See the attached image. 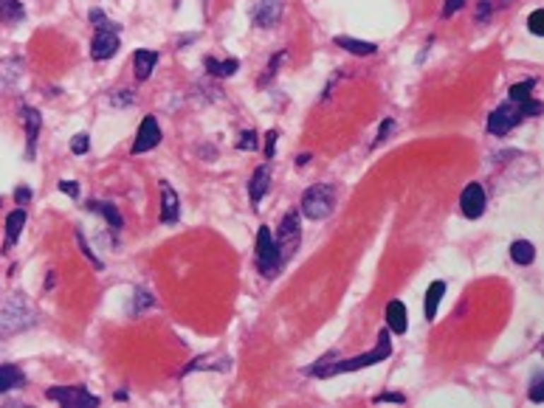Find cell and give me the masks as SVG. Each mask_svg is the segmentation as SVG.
Instances as JSON below:
<instances>
[{
	"mask_svg": "<svg viewBox=\"0 0 544 408\" xmlns=\"http://www.w3.org/2000/svg\"><path fill=\"white\" fill-rule=\"evenodd\" d=\"M333 42L338 45V48H344V51H350V54H355V56H372L375 51H378V45L375 42H367V40H353V37H333Z\"/></svg>",
	"mask_w": 544,
	"mask_h": 408,
	"instance_id": "e0dca14e",
	"label": "cell"
},
{
	"mask_svg": "<svg viewBox=\"0 0 544 408\" xmlns=\"http://www.w3.org/2000/svg\"><path fill=\"white\" fill-rule=\"evenodd\" d=\"M372 403H378V406H381V403H398V406H403V403H406V397H403V395H398V392H384V395H378Z\"/></svg>",
	"mask_w": 544,
	"mask_h": 408,
	"instance_id": "4dcf8cb0",
	"label": "cell"
},
{
	"mask_svg": "<svg viewBox=\"0 0 544 408\" xmlns=\"http://www.w3.org/2000/svg\"><path fill=\"white\" fill-rule=\"evenodd\" d=\"M389 355H392V338H389V332H386V327H384V330L378 332L375 349H369L367 355H358V358H350V361L330 364V361L336 358V352H327L321 361H316V366L307 369V375H313V378H333V375H344V372H358V369H367V366L384 364Z\"/></svg>",
	"mask_w": 544,
	"mask_h": 408,
	"instance_id": "6da1fadb",
	"label": "cell"
},
{
	"mask_svg": "<svg viewBox=\"0 0 544 408\" xmlns=\"http://www.w3.org/2000/svg\"><path fill=\"white\" fill-rule=\"evenodd\" d=\"M466 6V0H446V6H443V17H451L454 11H460Z\"/></svg>",
	"mask_w": 544,
	"mask_h": 408,
	"instance_id": "836d02e7",
	"label": "cell"
},
{
	"mask_svg": "<svg viewBox=\"0 0 544 408\" xmlns=\"http://www.w3.org/2000/svg\"><path fill=\"white\" fill-rule=\"evenodd\" d=\"M446 296V282H432L429 290H426V304H423V313L429 321L437 318V307H440V299Z\"/></svg>",
	"mask_w": 544,
	"mask_h": 408,
	"instance_id": "d6986e66",
	"label": "cell"
},
{
	"mask_svg": "<svg viewBox=\"0 0 544 408\" xmlns=\"http://www.w3.org/2000/svg\"><path fill=\"white\" fill-rule=\"evenodd\" d=\"M161 144V127L155 121V116H144L138 133H136V141H133V155H141V152H150L153 147Z\"/></svg>",
	"mask_w": 544,
	"mask_h": 408,
	"instance_id": "9c48e42d",
	"label": "cell"
},
{
	"mask_svg": "<svg viewBox=\"0 0 544 408\" xmlns=\"http://www.w3.org/2000/svg\"><path fill=\"white\" fill-rule=\"evenodd\" d=\"M23 17H25V8H23L20 0H0V23L14 25V23H20Z\"/></svg>",
	"mask_w": 544,
	"mask_h": 408,
	"instance_id": "603a6c76",
	"label": "cell"
},
{
	"mask_svg": "<svg viewBox=\"0 0 544 408\" xmlns=\"http://www.w3.org/2000/svg\"><path fill=\"white\" fill-rule=\"evenodd\" d=\"M531 400H533V403H542V400H544L542 378H536V380H533V389H531Z\"/></svg>",
	"mask_w": 544,
	"mask_h": 408,
	"instance_id": "74e56055",
	"label": "cell"
},
{
	"mask_svg": "<svg viewBox=\"0 0 544 408\" xmlns=\"http://www.w3.org/2000/svg\"><path fill=\"white\" fill-rule=\"evenodd\" d=\"M282 17V0H260L252 11V20L260 25V28H271L279 23Z\"/></svg>",
	"mask_w": 544,
	"mask_h": 408,
	"instance_id": "8fae6325",
	"label": "cell"
},
{
	"mask_svg": "<svg viewBox=\"0 0 544 408\" xmlns=\"http://www.w3.org/2000/svg\"><path fill=\"white\" fill-rule=\"evenodd\" d=\"M14 200H17V205H25L28 200H31V189H25V186H20L17 192H14Z\"/></svg>",
	"mask_w": 544,
	"mask_h": 408,
	"instance_id": "f35d334b",
	"label": "cell"
},
{
	"mask_svg": "<svg viewBox=\"0 0 544 408\" xmlns=\"http://www.w3.org/2000/svg\"><path fill=\"white\" fill-rule=\"evenodd\" d=\"M392 127H395V121H392V119H386V121L381 124V130H378V138H375V141H378V144H381V141H386V138H389V133H392Z\"/></svg>",
	"mask_w": 544,
	"mask_h": 408,
	"instance_id": "8d00e7d4",
	"label": "cell"
},
{
	"mask_svg": "<svg viewBox=\"0 0 544 408\" xmlns=\"http://www.w3.org/2000/svg\"><path fill=\"white\" fill-rule=\"evenodd\" d=\"M215 358H198V361H192L187 369H184V375H192L195 369H218V372H226L229 369V358H223V361H218V364H212Z\"/></svg>",
	"mask_w": 544,
	"mask_h": 408,
	"instance_id": "484cf974",
	"label": "cell"
},
{
	"mask_svg": "<svg viewBox=\"0 0 544 408\" xmlns=\"http://www.w3.org/2000/svg\"><path fill=\"white\" fill-rule=\"evenodd\" d=\"M20 386H25V375H23V369H20V366H11V364L0 366V395L14 392V389H20Z\"/></svg>",
	"mask_w": 544,
	"mask_h": 408,
	"instance_id": "ac0fdd59",
	"label": "cell"
},
{
	"mask_svg": "<svg viewBox=\"0 0 544 408\" xmlns=\"http://www.w3.org/2000/svg\"><path fill=\"white\" fill-rule=\"evenodd\" d=\"M88 20L96 25V34H93V40H90V56H93L96 62L110 59V56L119 51V45H122V42H119V25L110 23L102 8H90Z\"/></svg>",
	"mask_w": 544,
	"mask_h": 408,
	"instance_id": "7a4b0ae2",
	"label": "cell"
},
{
	"mask_svg": "<svg viewBox=\"0 0 544 408\" xmlns=\"http://www.w3.org/2000/svg\"><path fill=\"white\" fill-rule=\"evenodd\" d=\"M28 324H34L28 304H25L23 299H8V301L3 304V310H0V332H3V335H11V332L25 330Z\"/></svg>",
	"mask_w": 544,
	"mask_h": 408,
	"instance_id": "5b68a950",
	"label": "cell"
},
{
	"mask_svg": "<svg viewBox=\"0 0 544 408\" xmlns=\"http://www.w3.org/2000/svg\"><path fill=\"white\" fill-rule=\"evenodd\" d=\"M533 88H536V79H525V82L511 85L508 96H511V102H528L533 96Z\"/></svg>",
	"mask_w": 544,
	"mask_h": 408,
	"instance_id": "d4e9b609",
	"label": "cell"
},
{
	"mask_svg": "<svg viewBox=\"0 0 544 408\" xmlns=\"http://www.w3.org/2000/svg\"><path fill=\"white\" fill-rule=\"evenodd\" d=\"M178 217H181V200H178L175 189L167 181H161V222L175 225Z\"/></svg>",
	"mask_w": 544,
	"mask_h": 408,
	"instance_id": "7c38bea8",
	"label": "cell"
},
{
	"mask_svg": "<svg viewBox=\"0 0 544 408\" xmlns=\"http://www.w3.org/2000/svg\"><path fill=\"white\" fill-rule=\"evenodd\" d=\"M282 56H285V54L279 51V54H276V59H271V62H268V68H266V76H263V85H266L271 76H276V68H279V59H282Z\"/></svg>",
	"mask_w": 544,
	"mask_h": 408,
	"instance_id": "e575fe53",
	"label": "cell"
},
{
	"mask_svg": "<svg viewBox=\"0 0 544 408\" xmlns=\"http://www.w3.org/2000/svg\"><path fill=\"white\" fill-rule=\"evenodd\" d=\"M20 119H23L25 138H28V158H34V150H37V136H40V127H42V116H40L34 107H23V110H20Z\"/></svg>",
	"mask_w": 544,
	"mask_h": 408,
	"instance_id": "5bb4252c",
	"label": "cell"
},
{
	"mask_svg": "<svg viewBox=\"0 0 544 408\" xmlns=\"http://www.w3.org/2000/svg\"><path fill=\"white\" fill-rule=\"evenodd\" d=\"M522 119H525V110H522L519 102L499 104V107L488 116V133H491V136H505V133H511Z\"/></svg>",
	"mask_w": 544,
	"mask_h": 408,
	"instance_id": "ba28073f",
	"label": "cell"
},
{
	"mask_svg": "<svg viewBox=\"0 0 544 408\" xmlns=\"http://www.w3.org/2000/svg\"><path fill=\"white\" fill-rule=\"evenodd\" d=\"M336 208V186L333 184H316L302 195V214L307 220H327Z\"/></svg>",
	"mask_w": 544,
	"mask_h": 408,
	"instance_id": "3957f363",
	"label": "cell"
},
{
	"mask_svg": "<svg viewBox=\"0 0 544 408\" xmlns=\"http://www.w3.org/2000/svg\"><path fill=\"white\" fill-rule=\"evenodd\" d=\"M88 147H90V138H88L85 133L73 136V141H71V152H73V155H85V152H88Z\"/></svg>",
	"mask_w": 544,
	"mask_h": 408,
	"instance_id": "f1b7e54d",
	"label": "cell"
},
{
	"mask_svg": "<svg viewBox=\"0 0 544 408\" xmlns=\"http://www.w3.org/2000/svg\"><path fill=\"white\" fill-rule=\"evenodd\" d=\"M88 211H96V214H102L105 220H107V225L113 228V231H122L124 228V220H122V214H119V208L113 203H102V200H90L88 203Z\"/></svg>",
	"mask_w": 544,
	"mask_h": 408,
	"instance_id": "ffe728a7",
	"label": "cell"
},
{
	"mask_svg": "<svg viewBox=\"0 0 544 408\" xmlns=\"http://www.w3.org/2000/svg\"><path fill=\"white\" fill-rule=\"evenodd\" d=\"M237 150H243V152L257 150V133H254V130H246V133L240 136V141H237Z\"/></svg>",
	"mask_w": 544,
	"mask_h": 408,
	"instance_id": "83f0119b",
	"label": "cell"
},
{
	"mask_svg": "<svg viewBox=\"0 0 544 408\" xmlns=\"http://www.w3.org/2000/svg\"><path fill=\"white\" fill-rule=\"evenodd\" d=\"M133 102V93L130 90H119L116 96H110V104H130Z\"/></svg>",
	"mask_w": 544,
	"mask_h": 408,
	"instance_id": "d590c367",
	"label": "cell"
},
{
	"mask_svg": "<svg viewBox=\"0 0 544 408\" xmlns=\"http://www.w3.org/2000/svg\"><path fill=\"white\" fill-rule=\"evenodd\" d=\"M268 186H271V169H268V164H266V167H260V169L252 175V184H249V200H252V205H257L266 198Z\"/></svg>",
	"mask_w": 544,
	"mask_h": 408,
	"instance_id": "2e32d148",
	"label": "cell"
},
{
	"mask_svg": "<svg viewBox=\"0 0 544 408\" xmlns=\"http://www.w3.org/2000/svg\"><path fill=\"white\" fill-rule=\"evenodd\" d=\"M485 203H488V198H485V189L480 184H468L460 195V208L468 220H480L485 214Z\"/></svg>",
	"mask_w": 544,
	"mask_h": 408,
	"instance_id": "30bf717a",
	"label": "cell"
},
{
	"mask_svg": "<svg viewBox=\"0 0 544 408\" xmlns=\"http://www.w3.org/2000/svg\"><path fill=\"white\" fill-rule=\"evenodd\" d=\"M203 68L209 71V73H215V76H235L237 71H240V59H215V56H206L203 59Z\"/></svg>",
	"mask_w": 544,
	"mask_h": 408,
	"instance_id": "44dd1931",
	"label": "cell"
},
{
	"mask_svg": "<svg viewBox=\"0 0 544 408\" xmlns=\"http://www.w3.org/2000/svg\"><path fill=\"white\" fill-rule=\"evenodd\" d=\"M282 256H279V248H276V236L271 234V228L268 225H263L260 231H257V268H260V273L263 276H276L279 270H282Z\"/></svg>",
	"mask_w": 544,
	"mask_h": 408,
	"instance_id": "277c9868",
	"label": "cell"
},
{
	"mask_svg": "<svg viewBox=\"0 0 544 408\" xmlns=\"http://www.w3.org/2000/svg\"><path fill=\"white\" fill-rule=\"evenodd\" d=\"M511 259H514L516 265H531V262L536 259V248H533V242H528V239H516V242L511 245Z\"/></svg>",
	"mask_w": 544,
	"mask_h": 408,
	"instance_id": "cb8c5ba5",
	"label": "cell"
},
{
	"mask_svg": "<svg viewBox=\"0 0 544 408\" xmlns=\"http://www.w3.org/2000/svg\"><path fill=\"white\" fill-rule=\"evenodd\" d=\"M276 138H279V136H276V130H271V133L266 136V158H268V161H271L273 152H276Z\"/></svg>",
	"mask_w": 544,
	"mask_h": 408,
	"instance_id": "1f68e13d",
	"label": "cell"
},
{
	"mask_svg": "<svg viewBox=\"0 0 544 408\" xmlns=\"http://www.w3.org/2000/svg\"><path fill=\"white\" fill-rule=\"evenodd\" d=\"M386 330H392L395 335H403L409 330V316H406V307L403 301H389L386 304Z\"/></svg>",
	"mask_w": 544,
	"mask_h": 408,
	"instance_id": "9a60e30c",
	"label": "cell"
},
{
	"mask_svg": "<svg viewBox=\"0 0 544 408\" xmlns=\"http://www.w3.org/2000/svg\"><path fill=\"white\" fill-rule=\"evenodd\" d=\"M528 25H531V31H533L536 37H539V34H544V11H542V8H536V11L531 14Z\"/></svg>",
	"mask_w": 544,
	"mask_h": 408,
	"instance_id": "f546056e",
	"label": "cell"
},
{
	"mask_svg": "<svg viewBox=\"0 0 544 408\" xmlns=\"http://www.w3.org/2000/svg\"><path fill=\"white\" fill-rule=\"evenodd\" d=\"M155 65H158V51L138 48V51L133 54V71H136V79H138V82H147V79L153 76Z\"/></svg>",
	"mask_w": 544,
	"mask_h": 408,
	"instance_id": "4fadbf2b",
	"label": "cell"
},
{
	"mask_svg": "<svg viewBox=\"0 0 544 408\" xmlns=\"http://www.w3.org/2000/svg\"><path fill=\"white\" fill-rule=\"evenodd\" d=\"M59 192H65V195H71V198H79L76 181H59Z\"/></svg>",
	"mask_w": 544,
	"mask_h": 408,
	"instance_id": "d6a6232c",
	"label": "cell"
},
{
	"mask_svg": "<svg viewBox=\"0 0 544 408\" xmlns=\"http://www.w3.org/2000/svg\"><path fill=\"white\" fill-rule=\"evenodd\" d=\"M45 397L54 400V403H59V406H65V408H96L99 406V397L90 395V392L82 389V386H57V389H48Z\"/></svg>",
	"mask_w": 544,
	"mask_h": 408,
	"instance_id": "8992f818",
	"label": "cell"
},
{
	"mask_svg": "<svg viewBox=\"0 0 544 408\" xmlns=\"http://www.w3.org/2000/svg\"><path fill=\"white\" fill-rule=\"evenodd\" d=\"M299 239H302V234H299V214H296V211H288V214L282 217V222H279V231H276V248H279L282 262H288V259L296 253Z\"/></svg>",
	"mask_w": 544,
	"mask_h": 408,
	"instance_id": "52a82bcc",
	"label": "cell"
},
{
	"mask_svg": "<svg viewBox=\"0 0 544 408\" xmlns=\"http://www.w3.org/2000/svg\"><path fill=\"white\" fill-rule=\"evenodd\" d=\"M23 228H25V211H23V208H14V211L6 217V245H14V242L20 239V234H23Z\"/></svg>",
	"mask_w": 544,
	"mask_h": 408,
	"instance_id": "7402d4cb",
	"label": "cell"
},
{
	"mask_svg": "<svg viewBox=\"0 0 544 408\" xmlns=\"http://www.w3.org/2000/svg\"><path fill=\"white\" fill-rule=\"evenodd\" d=\"M76 242H79V248H82L85 259H90V262H93V268H99V270H102L105 265H102V259H99V256H96V253L88 248V242H85V234H82V231H76Z\"/></svg>",
	"mask_w": 544,
	"mask_h": 408,
	"instance_id": "4316f807",
	"label": "cell"
}]
</instances>
